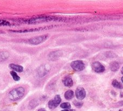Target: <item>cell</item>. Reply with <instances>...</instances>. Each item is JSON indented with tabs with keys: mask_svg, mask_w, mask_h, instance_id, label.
<instances>
[{
	"mask_svg": "<svg viewBox=\"0 0 123 111\" xmlns=\"http://www.w3.org/2000/svg\"><path fill=\"white\" fill-rule=\"evenodd\" d=\"M25 93V89L22 87H18L14 88L9 92L8 98L11 101H15L21 99L23 97Z\"/></svg>",
	"mask_w": 123,
	"mask_h": 111,
	"instance_id": "cell-1",
	"label": "cell"
},
{
	"mask_svg": "<svg viewBox=\"0 0 123 111\" xmlns=\"http://www.w3.org/2000/svg\"><path fill=\"white\" fill-rule=\"evenodd\" d=\"M49 37V35L47 34L43 35H41L39 36H36V37L31 38L28 40V43L32 45H38L42 43H43L47 40Z\"/></svg>",
	"mask_w": 123,
	"mask_h": 111,
	"instance_id": "cell-2",
	"label": "cell"
},
{
	"mask_svg": "<svg viewBox=\"0 0 123 111\" xmlns=\"http://www.w3.org/2000/svg\"><path fill=\"white\" fill-rule=\"evenodd\" d=\"M71 67L75 71L81 72L85 69V65L82 60H75L71 63Z\"/></svg>",
	"mask_w": 123,
	"mask_h": 111,
	"instance_id": "cell-3",
	"label": "cell"
},
{
	"mask_svg": "<svg viewBox=\"0 0 123 111\" xmlns=\"http://www.w3.org/2000/svg\"><path fill=\"white\" fill-rule=\"evenodd\" d=\"M61 101V98L59 95H56L53 99L50 100L48 102V107L51 110L59 106Z\"/></svg>",
	"mask_w": 123,
	"mask_h": 111,
	"instance_id": "cell-4",
	"label": "cell"
},
{
	"mask_svg": "<svg viewBox=\"0 0 123 111\" xmlns=\"http://www.w3.org/2000/svg\"><path fill=\"white\" fill-rule=\"evenodd\" d=\"M92 69L94 70L95 72L100 73H103L105 70V68L102 64L99 62H94L92 64Z\"/></svg>",
	"mask_w": 123,
	"mask_h": 111,
	"instance_id": "cell-5",
	"label": "cell"
},
{
	"mask_svg": "<svg viewBox=\"0 0 123 111\" xmlns=\"http://www.w3.org/2000/svg\"><path fill=\"white\" fill-rule=\"evenodd\" d=\"M86 91L81 87H78L75 91V96L78 100H83L86 97Z\"/></svg>",
	"mask_w": 123,
	"mask_h": 111,
	"instance_id": "cell-6",
	"label": "cell"
},
{
	"mask_svg": "<svg viewBox=\"0 0 123 111\" xmlns=\"http://www.w3.org/2000/svg\"><path fill=\"white\" fill-rule=\"evenodd\" d=\"M62 55V52H61V51H59V50H56V51H54V52L50 53L48 55V57L49 60L54 61L59 59L60 57H61Z\"/></svg>",
	"mask_w": 123,
	"mask_h": 111,
	"instance_id": "cell-7",
	"label": "cell"
},
{
	"mask_svg": "<svg viewBox=\"0 0 123 111\" xmlns=\"http://www.w3.org/2000/svg\"><path fill=\"white\" fill-rule=\"evenodd\" d=\"M62 81L63 85L67 87H71L73 85V81L71 76H66L62 79Z\"/></svg>",
	"mask_w": 123,
	"mask_h": 111,
	"instance_id": "cell-8",
	"label": "cell"
},
{
	"mask_svg": "<svg viewBox=\"0 0 123 111\" xmlns=\"http://www.w3.org/2000/svg\"><path fill=\"white\" fill-rule=\"evenodd\" d=\"M9 67L12 70V71L18 73H22L23 71V67L22 66L15 63H10Z\"/></svg>",
	"mask_w": 123,
	"mask_h": 111,
	"instance_id": "cell-9",
	"label": "cell"
},
{
	"mask_svg": "<svg viewBox=\"0 0 123 111\" xmlns=\"http://www.w3.org/2000/svg\"><path fill=\"white\" fill-rule=\"evenodd\" d=\"M38 75L41 77L44 76L47 74L48 72V69H47V68L45 66H41V67L38 69Z\"/></svg>",
	"mask_w": 123,
	"mask_h": 111,
	"instance_id": "cell-10",
	"label": "cell"
},
{
	"mask_svg": "<svg viewBox=\"0 0 123 111\" xmlns=\"http://www.w3.org/2000/svg\"><path fill=\"white\" fill-rule=\"evenodd\" d=\"M119 64L118 62L117 61L112 62L110 64V68L112 72L117 71V70H118V69H119Z\"/></svg>",
	"mask_w": 123,
	"mask_h": 111,
	"instance_id": "cell-11",
	"label": "cell"
},
{
	"mask_svg": "<svg viewBox=\"0 0 123 111\" xmlns=\"http://www.w3.org/2000/svg\"><path fill=\"white\" fill-rule=\"evenodd\" d=\"M9 56V53L7 51L0 52V62L6 61Z\"/></svg>",
	"mask_w": 123,
	"mask_h": 111,
	"instance_id": "cell-12",
	"label": "cell"
},
{
	"mask_svg": "<svg viewBox=\"0 0 123 111\" xmlns=\"http://www.w3.org/2000/svg\"><path fill=\"white\" fill-rule=\"evenodd\" d=\"M38 105H39V102H38L37 100L36 99H33L29 102L28 105V108L30 110H33V108H34L36 107Z\"/></svg>",
	"mask_w": 123,
	"mask_h": 111,
	"instance_id": "cell-13",
	"label": "cell"
},
{
	"mask_svg": "<svg viewBox=\"0 0 123 111\" xmlns=\"http://www.w3.org/2000/svg\"><path fill=\"white\" fill-rule=\"evenodd\" d=\"M65 98L66 100H71L74 97V92L72 90H68L65 93Z\"/></svg>",
	"mask_w": 123,
	"mask_h": 111,
	"instance_id": "cell-14",
	"label": "cell"
},
{
	"mask_svg": "<svg viewBox=\"0 0 123 111\" xmlns=\"http://www.w3.org/2000/svg\"><path fill=\"white\" fill-rule=\"evenodd\" d=\"M10 74L12 76L13 80L14 81H18L20 80V77L18 75V74L16 73V72L12 70V71L10 72Z\"/></svg>",
	"mask_w": 123,
	"mask_h": 111,
	"instance_id": "cell-15",
	"label": "cell"
},
{
	"mask_svg": "<svg viewBox=\"0 0 123 111\" xmlns=\"http://www.w3.org/2000/svg\"><path fill=\"white\" fill-rule=\"evenodd\" d=\"M112 85L116 88L121 89V88H123V86H122V84H121L119 82H118L117 80H113V81H112Z\"/></svg>",
	"mask_w": 123,
	"mask_h": 111,
	"instance_id": "cell-16",
	"label": "cell"
},
{
	"mask_svg": "<svg viewBox=\"0 0 123 111\" xmlns=\"http://www.w3.org/2000/svg\"><path fill=\"white\" fill-rule=\"evenodd\" d=\"M60 107L64 110H69L71 108V105L69 102H63L60 105Z\"/></svg>",
	"mask_w": 123,
	"mask_h": 111,
	"instance_id": "cell-17",
	"label": "cell"
},
{
	"mask_svg": "<svg viewBox=\"0 0 123 111\" xmlns=\"http://www.w3.org/2000/svg\"><path fill=\"white\" fill-rule=\"evenodd\" d=\"M73 104L78 108H81L82 106H83V102L80 101H78V100H74V101H73Z\"/></svg>",
	"mask_w": 123,
	"mask_h": 111,
	"instance_id": "cell-18",
	"label": "cell"
},
{
	"mask_svg": "<svg viewBox=\"0 0 123 111\" xmlns=\"http://www.w3.org/2000/svg\"><path fill=\"white\" fill-rule=\"evenodd\" d=\"M105 55L106 57H109V58H113V57H117V55L115 53L112 52H107L105 53Z\"/></svg>",
	"mask_w": 123,
	"mask_h": 111,
	"instance_id": "cell-19",
	"label": "cell"
},
{
	"mask_svg": "<svg viewBox=\"0 0 123 111\" xmlns=\"http://www.w3.org/2000/svg\"><path fill=\"white\" fill-rule=\"evenodd\" d=\"M9 25V23H8L6 21L0 20V25Z\"/></svg>",
	"mask_w": 123,
	"mask_h": 111,
	"instance_id": "cell-20",
	"label": "cell"
},
{
	"mask_svg": "<svg viewBox=\"0 0 123 111\" xmlns=\"http://www.w3.org/2000/svg\"><path fill=\"white\" fill-rule=\"evenodd\" d=\"M37 111H46L45 110H44V108H40L39 109V110H38Z\"/></svg>",
	"mask_w": 123,
	"mask_h": 111,
	"instance_id": "cell-21",
	"label": "cell"
},
{
	"mask_svg": "<svg viewBox=\"0 0 123 111\" xmlns=\"http://www.w3.org/2000/svg\"><path fill=\"white\" fill-rule=\"evenodd\" d=\"M118 104H119V105H120V106H122V105H123V101L119 102Z\"/></svg>",
	"mask_w": 123,
	"mask_h": 111,
	"instance_id": "cell-22",
	"label": "cell"
},
{
	"mask_svg": "<svg viewBox=\"0 0 123 111\" xmlns=\"http://www.w3.org/2000/svg\"><path fill=\"white\" fill-rule=\"evenodd\" d=\"M61 111H75L74 110H63Z\"/></svg>",
	"mask_w": 123,
	"mask_h": 111,
	"instance_id": "cell-23",
	"label": "cell"
},
{
	"mask_svg": "<svg viewBox=\"0 0 123 111\" xmlns=\"http://www.w3.org/2000/svg\"><path fill=\"white\" fill-rule=\"evenodd\" d=\"M121 72H122V74H123V67H122V69H121Z\"/></svg>",
	"mask_w": 123,
	"mask_h": 111,
	"instance_id": "cell-24",
	"label": "cell"
},
{
	"mask_svg": "<svg viewBox=\"0 0 123 111\" xmlns=\"http://www.w3.org/2000/svg\"><path fill=\"white\" fill-rule=\"evenodd\" d=\"M122 81L123 82V76L122 78Z\"/></svg>",
	"mask_w": 123,
	"mask_h": 111,
	"instance_id": "cell-25",
	"label": "cell"
},
{
	"mask_svg": "<svg viewBox=\"0 0 123 111\" xmlns=\"http://www.w3.org/2000/svg\"><path fill=\"white\" fill-rule=\"evenodd\" d=\"M3 111H9V110H4Z\"/></svg>",
	"mask_w": 123,
	"mask_h": 111,
	"instance_id": "cell-26",
	"label": "cell"
},
{
	"mask_svg": "<svg viewBox=\"0 0 123 111\" xmlns=\"http://www.w3.org/2000/svg\"><path fill=\"white\" fill-rule=\"evenodd\" d=\"M119 111H122V110H119Z\"/></svg>",
	"mask_w": 123,
	"mask_h": 111,
	"instance_id": "cell-27",
	"label": "cell"
}]
</instances>
